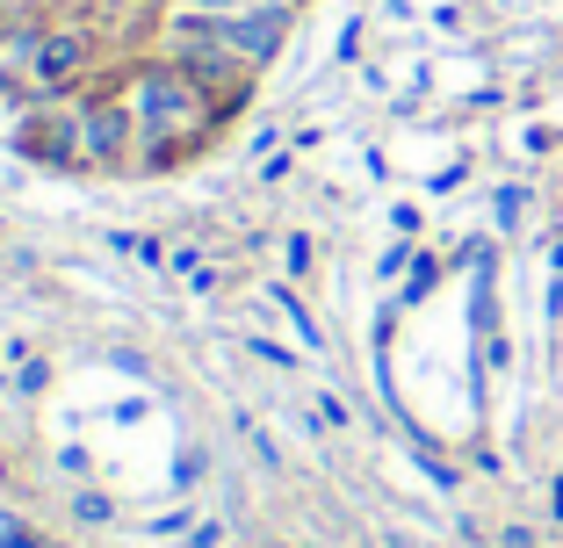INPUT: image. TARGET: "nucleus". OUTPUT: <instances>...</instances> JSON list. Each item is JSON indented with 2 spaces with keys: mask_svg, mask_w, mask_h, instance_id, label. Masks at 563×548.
<instances>
[{
  "mask_svg": "<svg viewBox=\"0 0 563 548\" xmlns=\"http://www.w3.org/2000/svg\"><path fill=\"white\" fill-rule=\"evenodd\" d=\"M433 282H441V267H433L427 253H419V267H412V282H405V303H419V297H427Z\"/></svg>",
  "mask_w": 563,
  "mask_h": 548,
  "instance_id": "7",
  "label": "nucleus"
},
{
  "mask_svg": "<svg viewBox=\"0 0 563 548\" xmlns=\"http://www.w3.org/2000/svg\"><path fill=\"white\" fill-rule=\"evenodd\" d=\"M73 513H80V519H95V527H101V519H109V499H101V491H80V499H73Z\"/></svg>",
  "mask_w": 563,
  "mask_h": 548,
  "instance_id": "8",
  "label": "nucleus"
},
{
  "mask_svg": "<svg viewBox=\"0 0 563 548\" xmlns=\"http://www.w3.org/2000/svg\"><path fill=\"white\" fill-rule=\"evenodd\" d=\"M0 548H44V541H36V527H22V519H8V527H0Z\"/></svg>",
  "mask_w": 563,
  "mask_h": 548,
  "instance_id": "9",
  "label": "nucleus"
},
{
  "mask_svg": "<svg viewBox=\"0 0 563 548\" xmlns=\"http://www.w3.org/2000/svg\"><path fill=\"white\" fill-rule=\"evenodd\" d=\"M549 267H556V275H563V238H556V253H549Z\"/></svg>",
  "mask_w": 563,
  "mask_h": 548,
  "instance_id": "11",
  "label": "nucleus"
},
{
  "mask_svg": "<svg viewBox=\"0 0 563 548\" xmlns=\"http://www.w3.org/2000/svg\"><path fill=\"white\" fill-rule=\"evenodd\" d=\"M289 22H297L289 8H253V15H181V8H174V15H166V30H174V36H202V44L232 51V58H246V66L261 72L267 58L282 51Z\"/></svg>",
  "mask_w": 563,
  "mask_h": 548,
  "instance_id": "2",
  "label": "nucleus"
},
{
  "mask_svg": "<svg viewBox=\"0 0 563 548\" xmlns=\"http://www.w3.org/2000/svg\"><path fill=\"white\" fill-rule=\"evenodd\" d=\"M80 137H87V167H131V152L145 145V131H137L131 116V101L123 94H95L87 101V116H80Z\"/></svg>",
  "mask_w": 563,
  "mask_h": 548,
  "instance_id": "3",
  "label": "nucleus"
},
{
  "mask_svg": "<svg viewBox=\"0 0 563 548\" xmlns=\"http://www.w3.org/2000/svg\"><path fill=\"white\" fill-rule=\"evenodd\" d=\"M520 202H528V188H498V202H492L498 232H514V224H520Z\"/></svg>",
  "mask_w": 563,
  "mask_h": 548,
  "instance_id": "6",
  "label": "nucleus"
},
{
  "mask_svg": "<svg viewBox=\"0 0 563 548\" xmlns=\"http://www.w3.org/2000/svg\"><path fill=\"white\" fill-rule=\"evenodd\" d=\"M549 513H556V527H563V477H549Z\"/></svg>",
  "mask_w": 563,
  "mask_h": 548,
  "instance_id": "10",
  "label": "nucleus"
},
{
  "mask_svg": "<svg viewBox=\"0 0 563 548\" xmlns=\"http://www.w3.org/2000/svg\"><path fill=\"white\" fill-rule=\"evenodd\" d=\"M0 483H8V469H0Z\"/></svg>",
  "mask_w": 563,
  "mask_h": 548,
  "instance_id": "12",
  "label": "nucleus"
},
{
  "mask_svg": "<svg viewBox=\"0 0 563 548\" xmlns=\"http://www.w3.org/2000/svg\"><path fill=\"white\" fill-rule=\"evenodd\" d=\"M87 58H95L87 30H44L30 72H36V87H66V80H80V72H87Z\"/></svg>",
  "mask_w": 563,
  "mask_h": 548,
  "instance_id": "4",
  "label": "nucleus"
},
{
  "mask_svg": "<svg viewBox=\"0 0 563 548\" xmlns=\"http://www.w3.org/2000/svg\"><path fill=\"white\" fill-rule=\"evenodd\" d=\"M166 8H181V15H253V8H289V15H297V0H166Z\"/></svg>",
  "mask_w": 563,
  "mask_h": 548,
  "instance_id": "5",
  "label": "nucleus"
},
{
  "mask_svg": "<svg viewBox=\"0 0 563 548\" xmlns=\"http://www.w3.org/2000/svg\"><path fill=\"white\" fill-rule=\"evenodd\" d=\"M123 101H131V116H137V131H145V145H159V152H196L202 137L217 131V109H210V94H202L196 80H188L174 58H159V66H137L131 80H123Z\"/></svg>",
  "mask_w": 563,
  "mask_h": 548,
  "instance_id": "1",
  "label": "nucleus"
}]
</instances>
